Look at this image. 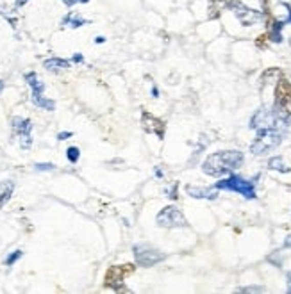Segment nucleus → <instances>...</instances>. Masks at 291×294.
Instances as JSON below:
<instances>
[{"label": "nucleus", "instance_id": "f257e3e1", "mask_svg": "<svg viewBox=\"0 0 291 294\" xmlns=\"http://www.w3.org/2000/svg\"><path fill=\"white\" fill-rule=\"evenodd\" d=\"M245 157L239 150H220L202 162V172L209 177H223L241 168Z\"/></svg>", "mask_w": 291, "mask_h": 294}, {"label": "nucleus", "instance_id": "f03ea898", "mask_svg": "<svg viewBox=\"0 0 291 294\" xmlns=\"http://www.w3.org/2000/svg\"><path fill=\"white\" fill-rule=\"evenodd\" d=\"M274 112L279 121L291 125V81L282 75L275 84Z\"/></svg>", "mask_w": 291, "mask_h": 294}, {"label": "nucleus", "instance_id": "7ed1b4c3", "mask_svg": "<svg viewBox=\"0 0 291 294\" xmlns=\"http://www.w3.org/2000/svg\"><path fill=\"white\" fill-rule=\"evenodd\" d=\"M281 143H282V134L275 127H266V129L257 130L256 139L250 144V152L254 155H266L270 152H274Z\"/></svg>", "mask_w": 291, "mask_h": 294}, {"label": "nucleus", "instance_id": "20e7f679", "mask_svg": "<svg viewBox=\"0 0 291 294\" xmlns=\"http://www.w3.org/2000/svg\"><path fill=\"white\" fill-rule=\"evenodd\" d=\"M214 187H216V189L234 191V193H239L241 196H245L247 200L256 198V186H254L252 180H247L238 175H231V177H227V179H221L220 182L214 184Z\"/></svg>", "mask_w": 291, "mask_h": 294}, {"label": "nucleus", "instance_id": "39448f33", "mask_svg": "<svg viewBox=\"0 0 291 294\" xmlns=\"http://www.w3.org/2000/svg\"><path fill=\"white\" fill-rule=\"evenodd\" d=\"M132 253H134V260H136V264L140 267H152L166 259V253H163L161 250H158L155 246H150V244L132 246Z\"/></svg>", "mask_w": 291, "mask_h": 294}, {"label": "nucleus", "instance_id": "423d86ee", "mask_svg": "<svg viewBox=\"0 0 291 294\" xmlns=\"http://www.w3.org/2000/svg\"><path fill=\"white\" fill-rule=\"evenodd\" d=\"M134 271H136L134 264H116V266H111L104 277V285L109 289H115V291H122L125 278L134 275Z\"/></svg>", "mask_w": 291, "mask_h": 294}, {"label": "nucleus", "instance_id": "0eeeda50", "mask_svg": "<svg viewBox=\"0 0 291 294\" xmlns=\"http://www.w3.org/2000/svg\"><path fill=\"white\" fill-rule=\"evenodd\" d=\"M25 82L31 86L32 89V104L38 105L39 109H45V111H54L56 109V102L50 100V98L43 96V91H45V84L38 79L36 71H29L25 74Z\"/></svg>", "mask_w": 291, "mask_h": 294}, {"label": "nucleus", "instance_id": "6e6552de", "mask_svg": "<svg viewBox=\"0 0 291 294\" xmlns=\"http://www.w3.org/2000/svg\"><path fill=\"white\" fill-rule=\"evenodd\" d=\"M227 9H231L234 13V16L239 20V23L245 25V27H252L257 21L263 20V13L261 11L252 9V7L245 6L239 0H227Z\"/></svg>", "mask_w": 291, "mask_h": 294}, {"label": "nucleus", "instance_id": "1a4fd4ad", "mask_svg": "<svg viewBox=\"0 0 291 294\" xmlns=\"http://www.w3.org/2000/svg\"><path fill=\"white\" fill-rule=\"evenodd\" d=\"M155 223L161 228H183L188 227V221L184 217V214L177 209L175 205H166L159 210L158 217H155Z\"/></svg>", "mask_w": 291, "mask_h": 294}, {"label": "nucleus", "instance_id": "9d476101", "mask_svg": "<svg viewBox=\"0 0 291 294\" xmlns=\"http://www.w3.org/2000/svg\"><path fill=\"white\" fill-rule=\"evenodd\" d=\"M13 132L14 136L20 137V146L21 148H31L32 146V121L29 118H20L14 116L13 118Z\"/></svg>", "mask_w": 291, "mask_h": 294}, {"label": "nucleus", "instance_id": "9b49d317", "mask_svg": "<svg viewBox=\"0 0 291 294\" xmlns=\"http://www.w3.org/2000/svg\"><path fill=\"white\" fill-rule=\"evenodd\" d=\"M141 127H143L145 132H148V134H152V136H155L159 141L165 139L166 123L163 121L161 118H158V116L150 114L148 111L141 112Z\"/></svg>", "mask_w": 291, "mask_h": 294}, {"label": "nucleus", "instance_id": "f8f14e48", "mask_svg": "<svg viewBox=\"0 0 291 294\" xmlns=\"http://www.w3.org/2000/svg\"><path fill=\"white\" fill-rule=\"evenodd\" d=\"M275 121H279L275 112L263 107L252 116V119H250V129H266V127H274Z\"/></svg>", "mask_w": 291, "mask_h": 294}, {"label": "nucleus", "instance_id": "ddd939ff", "mask_svg": "<svg viewBox=\"0 0 291 294\" xmlns=\"http://www.w3.org/2000/svg\"><path fill=\"white\" fill-rule=\"evenodd\" d=\"M264 18H266V34H268V38H270V41L281 43L282 41V29H284L286 21L277 20V18H274L270 13L264 14Z\"/></svg>", "mask_w": 291, "mask_h": 294}, {"label": "nucleus", "instance_id": "4468645a", "mask_svg": "<svg viewBox=\"0 0 291 294\" xmlns=\"http://www.w3.org/2000/svg\"><path fill=\"white\" fill-rule=\"evenodd\" d=\"M186 193L191 198H204V200H216L218 198V189L216 187H198V186H186Z\"/></svg>", "mask_w": 291, "mask_h": 294}, {"label": "nucleus", "instance_id": "2eb2a0df", "mask_svg": "<svg viewBox=\"0 0 291 294\" xmlns=\"http://www.w3.org/2000/svg\"><path fill=\"white\" fill-rule=\"evenodd\" d=\"M43 66L49 71H63L70 68V61L66 59H59V57H52V59L43 61Z\"/></svg>", "mask_w": 291, "mask_h": 294}, {"label": "nucleus", "instance_id": "dca6fc26", "mask_svg": "<svg viewBox=\"0 0 291 294\" xmlns=\"http://www.w3.org/2000/svg\"><path fill=\"white\" fill-rule=\"evenodd\" d=\"M223 9H227V0H211L209 11H207L209 20H216V18H220V14Z\"/></svg>", "mask_w": 291, "mask_h": 294}, {"label": "nucleus", "instance_id": "f3484780", "mask_svg": "<svg viewBox=\"0 0 291 294\" xmlns=\"http://www.w3.org/2000/svg\"><path fill=\"white\" fill-rule=\"evenodd\" d=\"M13 191H14V182H11V180L0 182V209L9 202V198L13 196Z\"/></svg>", "mask_w": 291, "mask_h": 294}, {"label": "nucleus", "instance_id": "a211bd4d", "mask_svg": "<svg viewBox=\"0 0 291 294\" xmlns=\"http://www.w3.org/2000/svg\"><path fill=\"white\" fill-rule=\"evenodd\" d=\"M282 77V70L281 68H268L263 75H261V84L263 86H268L272 82H277L279 79Z\"/></svg>", "mask_w": 291, "mask_h": 294}, {"label": "nucleus", "instance_id": "6ab92c4d", "mask_svg": "<svg viewBox=\"0 0 291 294\" xmlns=\"http://www.w3.org/2000/svg\"><path fill=\"white\" fill-rule=\"evenodd\" d=\"M88 23H89V21L84 20V18H81L77 13H68L66 16H64V20H63L64 27H74V29L82 27V25H88Z\"/></svg>", "mask_w": 291, "mask_h": 294}, {"label": "nucleus", "instance_id": "aec40b11", "mask_svg": "<svg viewBox=\"0 0 291 294\" xmlns=\"http://www.w3.org/2000/svg\"><path fill=\"white\" fill-rule=\"evenodd\" d=\"M268 168H270V169H275V172H281V173H289V172H291L289 166H286V164H284L282 157H272L270 161H268Z\"/></svg>", "mask_w": 291, "mask_h": 294}, {"label": "nucleus", "instance_id": "412c9836", "mask_svg": "<svg viewBox=\"0 0 291 294\" xmlns=\"http://www.w3.org/2000/svg\"><path fill=\"white\" fill-rule=\"evenodd\" d=\"M206 146H207V139H206V136H200L198 146H196L195 150H193V155H191V159H190V164H193V162H196V159H198L200 152L206 150Z\"/></svg>", "mask_w": 291, "mask_h": 294}, {"label": "nucleus", "instance_id": "4be33fe9", "mask_svg": "<svg viewBox=\"0 0 291 294\" xmlns=\"http://www.w3.org/2000/svg\"><path fill=\"white\" fill-rule=\"evenodd\" d=\"M66 157H68V161H70L72 164H75V162L79 161V157H81V150H79L77 146H70L66 150Z\"/></svg>", "mask_w": 291, "mask_h": 294}, {"label": "nucleus", "instance_id": "5701e85b", "mask_svg": "<svg viewBox=\"0 0 291 294\" xmlns=\"http://www.w3.org/2000/svg\"><path fill=\"white\" fill-rule=\"evenodd\" d=\"M21 257H24V252H21V250H14V252L11 253V255L6 259V266H7V267H11L14 262H16V260H20Z\"/></svg>", "mask_w": 291, "mask_h": 294}, {"label": "nucleus", "instance_id": "b1692460", "mask_svg": "<svg viewBox=\"0 0 291 294\" xmlns=\"http://www.w3.org/2000/svg\"><path fill=\"white\" fill-rule=\"evenodd\" d=\"M177 189H179V184H172V187H166V196L172 200H177L179 198V193H177Z\"/></svg>", "mask_w": 291, "mask_h": 294}, {"label": "nucleus", "instance_id": "393cba45", "mask_svg": "<svg viewBox=\"0 0 291 294\" xmlns=\"http://www.w3.org/2000/svg\"><path fill=\"white\" fill-rule=\"evenodd\" d=\"M268 41H270V38H268V34H266V32H264V34H261L259 38L256 39L257 48H266V46H268Z\"/></svg>", "mask_w": 291, "mask_h": 294}, {"label": "nucleus", "instance_id": "a878e982", "mask_svg": "<svg viewBox=\"0 0 291 294\" xmlns=\"http://www.w3.org/2000/svg\"><path fill=\"white\" fill-rule=\"evenodd\" d=\"M34 168L38 169V172H50V169H54L56 166H54L52 162H38Z\"/></svg>", "mask_w": 291, "mask_h": 294}, {"label": "nucleus", "instance_id": "bb28decb", "mask_svg": "<svg viewBox=\"0 0 291 294\" xmlns=\"http://www.w3.org/2000/svg\"><path fill=\"white\" fill-rule=\"evenodd\" d=\"M263 287H243L239 289V292H263Z\"/></svg>", "mask_w": 291, "mask_h": 294}, {"label": "nucleus", "instance_id": "cd10ccee", "mask_svg": "<svg viewBox=\"0 0 291 294\" xmlns=\"http://www.w3.org/2000/svg\"><path fill=\"white\" fill-rule=\"evenodd\" d=\"M72 136H74L72 132H59V134H57V139L64 141V139H68V137H72Z\"/></svg>", "mask_w": 291, "mask_h": 294}, {"label": "nucleus", "instance_id": "c85d7f7f", "mask_svg": "<svg viewBox=\"0 0 291 294\" xmlns=\"http://www.w3.org/2000/svg\"><path fill=\"white\" fill-rule=\"evenodd\" d=\"M61 2H63L64 6L72 7V6H75V4H79V2H81V0H61Z\"/></svg>", "mask_w": 291, "mask_h": 294}, {"label": "nucleus", "instance_id": "c756f323", "mask_svg": "<svg viewBox=\"0 0 291 294\" xmlns=\"http://www.w3.org/2000/svg\"><path fill=\"white\" fill-rule=\"evenodd\" d=\"M72 61H74V63H82V61H84V57H82L81 54H75L74 59H72Z\"/></svg>", "mask_w": 291, "mask_h": 294}, {"label": "nucleus", "instance_id": "7c9ffc66", "mask_svg": "<svg viewBox=\"0 0 291 294\" xmlns=\"http://www.w3.org/2000/svg\"><path fill=\"white\" fill-rule=\"evenodd\" d=\"M263 2V9H264V14L270 13V7H268V0H261Z\"/></svg>", "mask_w": 291, "mask_h": 294}, {"label": "nucleus", "instance_id": "2f4dec72", "mask_svg": "<svg viewBox=\"0 0 291 294\" xmlns=\"http://www.w3.org/2000/svg\"><path fill=\"white\" fill-rule=\"evenodd\" d=\"M284 6H286V9H288V13H289L288 20H286V23H291V6H289V4H284Z\"/></svg>", "mask_w": 291, "mask_h": 294}, {"label": "nucleus", "instance_id": "473e14b6", "mask_svg": "<svg viewBox=\"0 0 291 294\" xmlns=\"http://www.w3.org/2000/svg\"><path fill=\"white\" fill-rule=\"evenodd\" d=\"M29 0H16V2H14V6L16 7H21V6H25V4H27Z\"/></svg>", "mask_w": 291, "mask_h": 294}, {"label": "nucleus", "instance_id": "72a5a7b5", "mask_svg": "<svg viewBox=\"0 0 291 294\" xmlns=\"http://www.w3.org/2000/svg\"><path fill=\"white\" fill-rule=\"evenodd\" d=\"M152 95H154V98H158V96H159V89L155 88V86H154V88H152Z\"/></svg>", "mask_w": 291, "mask_h": 294}, {"label": "nucleus", "instance_id": "f704fd0d", "mask_svg": "<svg viewBox=\"0 0 291 294\" xmlns=\"http://www.w3.org/2000/svg\"><path fill=\"white\" fill-rule=\"evenodd\" d=\"M288 292H291V273L288 275Z\"/></svg>", "mask_w": 291, "mask_h": 294}, {"label": "nucleus", "instance_id": "c9c22d12", "mask_svg": "<svg viewBox=\"0 0 291 294\" xmlns=\"http://www.w3.org/2000/svg\"><path fill=\"white\" fill-rule=\"evenodd\" d=\"M95 41H97V43H104V41H105V38H102V36H98V38L95 39Z\"/></svg>", "mask_w": 291, "mask_h": 294}, {"label": "nucleus", "instance_id": "e433bc0d", "mask_svg": "<svg viewBox=\"0 0 291 294\" xmlns=\"http://www.w3.org/2000/svg\"><path fill=\"white\" fill-rule=\"evenodd\" d=\"M286 246H288V248H291V235L288 239H286Z\"/></svg>", "mask_w": 291, "mask_h": 294}, {"label": "nucleus", "instance_id": "4c0bfd02", "mask_svg": "<svg viewBox=\"0 0 291 294\" xmlns=\"http://www.w3.org/2000/svg\"><path fill=\"white\" fill-rule=\"evenodd\" d=\"M2 91H4V82L0 81V93H2Z\"/></svg>", "mask_w": 291, "mask_h": 294}, {"label": "nucleus", "instance_id": "58836bf2", "mask_svg": "<svg viewBox=\"0 0 291 294\" xmlns=\"http://www.w3.org/2000/svg\"><path fill=\"white\" fill-rule=\"evenodd\" d=\"M289 45H291V38H289Z\"/></svg>", "mask_w": 291, "mask_h": 294}]
</instances>
